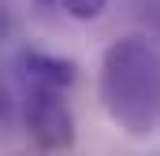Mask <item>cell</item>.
I'll return each instance as SVG.
<instances>
[{"instance_id": "5", "label": "cell", "mask_w": 160, "mask_h": 156, "mask_svg": "<svg viewBox=\"0 0 160 156\" xmlns=\"http://www.w3.org/2000/svg\"><path fill=\"white\" fill-rule=\"evenodd\" d=\"M11 156H22V153H11Z\"/></svg>"}, {"instance_id": "4", "label": "cell", "mask_w": 160, "mask_h": 156, "mask_svg": "<svg viewBox=\"0 0 160 156\" xmlns=\"http://www.w3.org/2000/svg\"><path fill=\"white\" fill-rule=\"evenodd\" d=\"M30 4H34L38 11H60V7H63V0H30Z\"/></svg>"}, {"instance_id": "2", "label": "cell", "mask_w": 160, "mask_h": 156, "mask_svg": "<svg viewBox=\"0 0 160 156\" xmlns=\"http://www.w3.org/2000/svg\"><path fill=\"white\" fill-rule=\"evenodd\" d=\"M19 104L30 141L41 153H67L75 145L71 89L78 82V63L45 48H22L15 56Z\"/></svg>"}, {"instance_id": "1", "label": "cell", "mask_w": 160, "mask_h": 156, "mask_svg": "<svg viewBox=\"0 0 160 156\" xmlns=\"http://www.w3.org/2000/svg\"><path fill=\"white\" fill-rule=\"evenodd\" d=\"M97 97L127 138H149L160 126V48L142 34L116 37L101 52Z\"/></svg>"}, {"instance_id": "3", "label": "cell", "mask_w": 160, "mask_h": 156, "mask_svg": "<svg viewBox=\"0 0 160 156\" xmlns=\"http://www.w3.org/2000/svg\"><path fill=\"white\" fill-rule=\"evenodd\" d=\"M11 112H15V97H11V89H8L4 75H0V123H8Z\"/></svg>"}]
</instances>
